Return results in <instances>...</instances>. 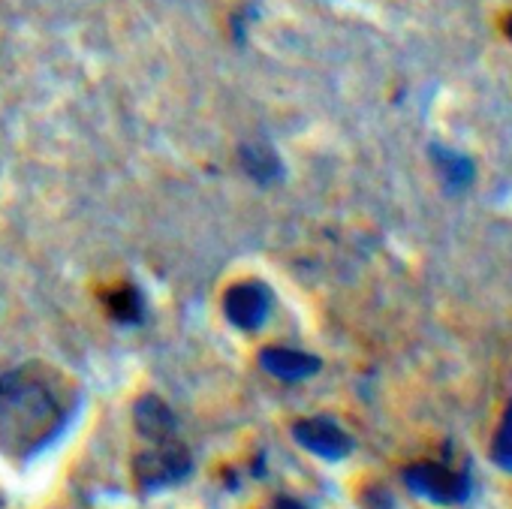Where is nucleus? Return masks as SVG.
I'll list each match as a JSON object with an SVG mask.
<instances>
[{"instance_id": "20e7f679", "label": "nucleus", "mask_w": 512, "mask_h": 509, "mask_svg": "<svg viewBox=\"0 0 512 509\" xmlns=\"http://www.w3.org/2000/svg\"><path fill=\"white\" fill-rule=\"evenodd\" d=\"M272 311V293L256 281H238L223 296V314L235 329H260Z\"/></svg>"}, {"instance_id": "ddd939ff", "label": "nucleus", "mask_w": 512, "mask_h": 509, "mask_svg": "<svg viewBox=\"0 0 512 509\" xmlns=\"http://www.w3.org/2000/svg\"><path fill=\"white\" fill-rule=\"evenodd\" d=\"M506 34H509V40H512V22L506 25Z\"/></svg>"}, {"instance_id": "39448f33", "label": "nucleus", "mask_w": 512, "mask_h": 509, "mask_svg": "<svg viewBox=\"0 0 512 509\" xmlns=\"http://www.w3.org/2000/svg\"><path fill=\"white\" fill-rule=\"evenodd\" d=\"M293 437L314 455L326 461H341L353 452V437L329 416H314V419H299L293 425Z\"/></svg>"}, {"instance_id": "f257e3e1", "label": "nucleus", "mask_w": 512, "mask_h": 509, "mask_svg": "<svg viewBox=\"0 0 512 509\" xmlns=\"http://www.w3.org/2000/svg\"><path fill=\"white\" fill-rule=\"evenodd\" d=\"M61 419L64 413L49 383L25 371L0 380V449H40Z\"/></svg>"}, {"instance_id": "f03ea898", "label": "nucleus", "mask_w": 512, "mask_h": 509, "mask_svg": "<svg viewBox=\"0 0 512 509\" xmlns=\"http://www.w3.org/2000/svg\"><path fill=\"white\" fill-rule=\"evenodd\" d=\"M404 482L416 497H425L437 506H458L470 497L473 482L467 473L452 470L440 461H419L404 470Z\"/></svg>"}, {"instance_id": "1a4fd4ad", "label": "nucleus", "mask_w": 512, "mask_h": 509, "mask_svg": "<svg viewBox=\"0 0 512 509\" xmlns=\"http://www.w3.org/2000/svg\"><path fill=\"white\" fill-rule=\"evenodd\" d=\"M241 166H244V172L253 181H260V184H269V181L284 175L278 154L272 148H266V145H247V148H241Z\"/></svg>"}, {"instance_id": "0eeeda50", "label": "nucleus", "mask_w": 512, "mask_h": 509, "mask_svg": "<svg viewBox=\"0 0 512 509\" xmlns=\"http://www.w3.org/2000/svg\"><path fill=\"white\" fill-rule=\"evenodd\" d=\"M133 419H136V428L142 437H148L151 443L157 440H169L175 434V413L157 398V395H145L136 401V410H133Z\"/></svg>"}, {"instance_id": "6e6552de", "label": "nucleus", "mask_w": 512, "mask_h": 509, "mask_svg": "<svg viewBox=\"0 0 512 509\" xmlns=\"http://www.w3.org/2000/svg\"><path fill=\"white\" fill-rule=\"evenodd\" d=\"M431 154H434V166H437V175L443 178L446 190L458 193L464 187H470L473 175H476V166L467 154H458V151H449V148H440V145H431Z\"/></svg>"}, {"instance_id": "f8f14e48", "label": "nucleus", "mask_w": 512, "mask_h": 509, "mask_svg": "<svg viewBox=\"0 0 512 509\" xmlns=\"http://www.w3.org/2000/svg\"><path fill=\"white\" fill-rule=\"evenodd\" d=\"M275 509H308L302 500H293V497H278L275 500Z\"/></svg>"}, {"instance_id": "9b49d317", "label": "nucleus", "mask_w": 512, "mask_h": 509, "mask_svg": "<svg viewBox=\"0 0 512 509\" xmlns=\"http://www.w3.org/2000/svg\"><path fill=\"white\" fill-rule=\"evenodd\" d=\"M109 308L121 323H136L142 317V299L133 287H121L109 296Z\"/></svg>"}, {"instance_id": "7ed1b4c3", "label": "nucleus", "mask_w": 512, "mask_h": 509, "mask_svg": "<svg viewBox=\"0 0 512 509\" xmlns=\"http://www.w3.org/2000/svg\"><path fill=\"white\" fill-rule=\"evenodd\" d=\"M187 473H190V452L181 443H175L172 437L169 440H157L151 449H145L136 458V479H139V485L145 491L175 485Z\"/></svg>"}, {"instance_id": "423d86ee", "label": "nucleus", "mask_w": 512, "mask_h": 509, "mask_svg": "<svg viewBox=\"0 0 512 509\" xmlns=\"http://www.w3.org/2000/svg\"><path fill=\"white\" fill-rule=\"evenodd\" d=\"M260 365L284 383H302L323 368V362L317 356H311L305 350H293V347H266L260 353Z\"/></svg>"}, {"instance_id": "9d476101", "label": "nucleus", "mask_w": 512, "mask_h": 509, "mask_svg": "<svg viewBox=\"0 0 512 509\" xmlns=\"http://www.w3.org/2000/svg\"><path fill=\"white\" fill-rule=\"evenodd\" d=\"M491 461L500 470L512 473V401H509V407H506V413L500 419V428L491 437Z\"/></svg>"}]
</instances>
